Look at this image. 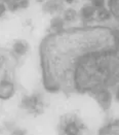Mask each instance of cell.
Listing matches in <instances>:
<instances>
[{
    "instance_id": "7",
    "label": "cell",
    "mask_w": 119,
    "mask_h": 135,
    "mask_svg": "<svg viewBox=\"0 0 119 135\" xmlns=\"http://www.w3.org/2000/svg\"><path fill=\"white\" fill-rule=\"evenodd\" d=\"M4 11H5V7H4V5L0 4V16H1V15H3Z\"/></svg>"
},
{
    "instance_id": "5",
    "label": "cell",
    "mask_w": 119,
    "mask_h": 135,
    "mask_svg": "<svg viewBox=\"0 0 119 135\" xmlns=\"http://www.w3.org/2000/svg\"><path fill=\"white\" fill-rule=\"evenodd\" d=\"M104 135H118V127L117 126H112L110 129L107 130V133Z\"/></svg>"
},
{
    "instance_id": "6",
    "label": "cell",
    "mask_w": 119,
    "mask_h": 135,
    "mask_svg": "<svg viewBox=\"0 0 119 135\" xmlns=\"http://www.w3.org/2000/svg\"><path fill=\"white\" fill-rule=\"evenodd\" d=\"M103 1H104V0H94L96 6H102V5H103Z\"/></svg>"
},
{
    "instance_id": "3",
    "label": "cell",
    "mask_w": 119,
    "mask_h": 135,
    "mask_svg": "<svg viewBox=\"0 0 119 135\" xmlns=\"http://www.w3.org/2000/svg\"><path fill=\"white\" fill-rule=\"evenodd\" d=\"M17 60L11 51L0 49V97L7 98L12 92Z\"/></svg>"
},
{
    "instance_id": "2",
    "label": "cell",
    "mask_w": 119,
    "mask_h": 135,
    "mask_svg": "<svg viewBox=\"0 0 119 135\" xmlns=\"http://www.w3.org/2000/svg\"><path fill=\"white\" fill-rule=\"evenodd\" d=\"M118 74L116 50L89 54L77 65L74 72V90L86 91L105 86Z\"/></svg>"
},
{
    "instance_id": "1",
    "label": "cell",
    "mask_w": 119,
    "mask_h": 135,
    "mask_svg": "<svg viewBox=\"0 0 119 135\" xmlns=\"http://www.w3.org/2000/svg\"><path fill=\"white\" fill-rule=\"evenodd\" d=\"M107 50H116L115 35L108 28L77 29L49 36L41 51L46 86L74 90L73 78L79 62L89 54Z\"/></svg>"
},
{
    "instance_id": "8",
    "label": "cell",
    "mask_w": 119,
    "mask_h": 135,
    "mask_svg": "<svg viewBox=\"0 0 119 135\" xmlns=\"http://www.w3.org/2000/svg\"><path fill=\"white\" fill-rule=\"evenodd\" d=\"M67 1H73V0H67Z\"/></svg>"
},
{
    "instance_id": "4",
    "label": "cell",
    "mask_w": 119,
    "mask_h": 135,
    "mask_svg": "<svg viewBox=\"0 0 119 135\" xmlns=\"http://www.w3.org/2000/svg\"><path fill=\"white\" fill-rule=\"evenodd\" d=\"M85 125L75 114H65L59 124L60 135H84Z\"/></svg>"
}]
</instances>
